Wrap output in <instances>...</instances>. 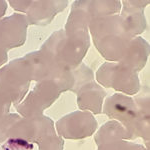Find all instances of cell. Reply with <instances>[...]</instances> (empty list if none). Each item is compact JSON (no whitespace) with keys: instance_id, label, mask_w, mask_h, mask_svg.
I'll return each mask as SVG.
<instances>
[{"instance_id":"1","label":"cell","mask_w":150,"mask_h":150,"mask_svg":"<svg viewBox=\"0 0 150 150\" xmlns=\"http://www.w3.org/2000/svg\"><path fill=\"white\" fill-rule=\"evenodd\" d=\"M27 17L22 14H14L0 21V49L7 50L18 47L25 42Z\"/></svg>"},{"instance_id":"2","label":"cell","mask_w":150,"mask_h":150,"mask_svg":"<svg viewBox=\"0 0 150 150\" xmlns=\"http://www.w3.org/2000/svg\"><path fill=\"white\" fill-rule=\"evenodd\" d=\"M21 3L25 6H18L10 2L14 9L26 12L28 15L27 20L29 24H42L50 23L52 18L66 7L67 1H27V6L23 1Z\"/></svg>"},{"instance_id":"3","label":"cell","mask_w":150,"mask_h":150,"mask_svg":"<svg viewBox=\"0 0 150 150\" xmlns=\"http://www.w3.org/2000/svg\"><path fill=\"white\" fill-rule=\"evenodd\" d=\"M6 2L5 1H0V18L2 17V16L4 15V13H5V10H6Z\"/></svg>"}]
</instances>
